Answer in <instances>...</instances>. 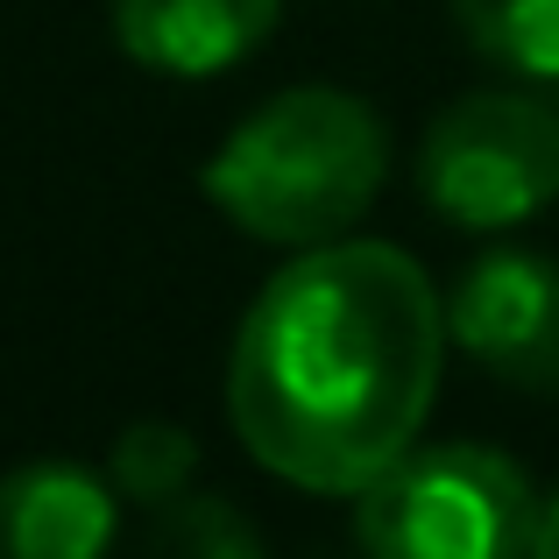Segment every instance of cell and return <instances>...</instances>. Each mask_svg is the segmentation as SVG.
Listing matches in <instances>:
<instances>
[{"instance_id":"cell-1","label":"cell","mask_w":559,"mask_h":559,"mask_svg":"<svg viewBox=\"0 0 559 559\" xmlns=\"http://www.w3.org/2000/svg\"><path fill=\"white\" fill-rule=\"evenodd\" d=\"M447 369V298L390 241H319L255 290L227 355L248 461L312 496H361L418 447Z\"/></svg>"},{"instance_id":"cell-2","label":"cell","mask_w":559,"mask_h":559,"mask_svg":"<svg viewBox=\"0 0 559 559\" xmlns=\"http://www.w3.org/2000/svg\"><path fill=\"white\" fill-rule=\"evenodd\" d=\"M382 178L390 128L369 99L341 85H290L219 142L199 170V191L248 241L319 248L369 213Z\"/></svg>"},{"instance_id":"cell-3","label":"cell","mask_w":559,"mask_h":559,"mask_svg":"<svg viewBox=\"0 0 559 559\" xmlns=\"http://www.w3.org/2000/svg\"><path fill=\"white\" fill-rule=\"evenodd\" d=\"M538 489L496 447H411L355 496L369 559H524Z\"/></svg>"},{"instance_id":"cell-4","label":"cell","mask_w":559,"mask_h":559,"mask_svg":"<svg viewBox=\"0 0 559 559\" xmlns=\"http://www.w3.org/2000/svg\"><path fill=\"white\" fill-rule=\"evenodd\" d=\"M418 191L453 227H518L559 199V107L538 93H461L418 150Z\"/></svg>"},{"instance_id":"cell-5","label":"cell","mask_w":559,"mask_h":559,"mask_svg":"<svg viewBox=\"0 0 559 559\" xmlns=\"http://www.w3.org/2000/svg\"><path fill=\"white\" fill-rule=\"evenodd\" d=\"M447 341L489 376L532 396L559 390V262L532 248H489L447 290Z\"/></svg>"},{"instance_id":"cell-6","label":"cell","mask_w":559,"mask_h":559,"mask_svg":"<svg viewBox=\"0 0 559 559\" xmlns=\"http://www.w3.org/2000/svg\"><path fill=\"white\" fill-rule=\"evenodd\" d=\"M121 489L79 461H28L0 475V559H107Z\"/></svg>"},{"instance_id":"cell-7","label":"cell","mask_w":559,"mask_h":559,"mask_svg":"<svg viewBox=\"0 0 559 559\" xmlns=\"http://www.w3.org/2000/svg\"><path fill=\"white\" fill-rule=\"evenodd\" d=\"M284 0H114V43L142 71L213 79L276 28Z\"/></svg>"},{"instance_id":"cell-8","label":"cell","mask_w":559,"mask_h":559,"mask_svg":"<svg viewBox=\"0 0 559 559\" xmlns=\"http://www.w3.org/2000/svg\"><path fill=\"white\" fill-rule=\"evenodd\" d=\"M461 36L518 79H559V0H447Z\"/></svg>"},{"instance_id":"cell-9","label":"cell","mask_w":559,"mask_h":559,"mask_svg":"<svg viewBox=\"0 0 559 559\" xmlns=\"http://www.w3.org/2000/svg\"><path fill=\"white\" fill-rule=\"evenodd\" d=\"M191 475H199V439L170 418L121 425V439H114V453H107V481L142 510H164L170 496H185Z\"/></svg>"},{"instance_id":"cell-10","label":"cell","mask_w":559,"mask_h":559,"mask_svg":"<svg viewBox=\"0 0 559 559\" xmlns=\"http://www.w3.org/2000/svg\"><path fill=\"white\" fill-rule=\"evenodd\" d=\"M150 559H270L262 532L227 496H170L150 524Z\"/></svg>"},{"instance_id":"cell-11","label":"cell","mask_w":559,"mask_h":559,"mask_svg":"<svg viewBox=\"0 0 559 559\" xmlns=\"http://www.w3.org/2000/svg\"><path fill=\"white\" fill-rule=\"evenodd\" d=\"M524 559H559V496L538 510V532H532V552Z\"/></svg>"}]
</instances>
